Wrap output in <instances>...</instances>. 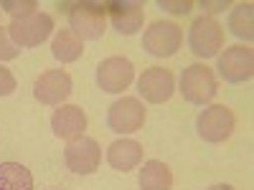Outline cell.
<instances>
[{
    "mask_svg": "<svg viewBox=\"0 0 254 190\" xmlns=\"http://www.w3.org/2000/svg\"><path fill=\"white\" fill-rule=\"evenodd\" d=\"M178 92L188 104L203 107V104L214 101V96L219 94V79L214 69L206 66V63H190V66L183 69L178 79Z\"/></svg>",
    "mask_w": 254,
    "mask_h": 190,
    "instance_id": "1",
    "label": "cell"
},
{
    "mask_svg": "<svg viewBox=\"0 0 254 190\" xmlns=\"http://www.w3.org/2000/svg\"><path fill=\"white\" fill-rule=\"evenodd\" d=\"M188 48L196 58H214L224 48V26L214 15H198L188 28Z\"/></svg>",
    "mask_w": 254,
    "mask_h": 190,
    "instance_id": "2",
    "label": "cell"
},
{
    "mask_svg": "<svg viewBox=\"0 0 254 190\" xmlns=\"http://www.w3.org/2000/svg\"><path fill=\"white\" fill-rule=\"evenodd\" d=\"M237 117L226 104H208L196 117V135L208 144H221L234 135Z\"/></svg>",
    "mask_w": 254,
    "mask_h": 190,
    "instance_id": "3",
    "label": "cell"
},
{
    "mask_svg": "<svg viewBox=\"0 0 254 190\" xmlns=\"http://www.w3.org/2000/svg\"><path fill=\"white\" fill-rule=\"evenodd\" d=\"M183 44V31L173 20H153L142 31V48L155 58H171Z\"/></svg>",
    "mask_w": 254,
    "mask_h": 190,
    "instance_id": "4",
    "label": "cell"
},
{
    "mask_svg": "<svg viewBox=\"0 0 254 190\" xmlns=\"http://www.w3.org/2000/svg\"><path fill=\"white\" fill-rule=\"evenodd\" d=\"M54 33V18L49 13H31L26 18H15L8 26V36L18 48H36Z\"/></svg>",
    "mask_w": 254,
    "mask_h": 190,
    "instance_id": "5",
    "label": "cell"
},
{
    "mask_svg": "<svg viewBox=\"0 0 254 190\" xmlns=\"http://www.w3.org/2000/svg\"><path fill=\"white\" fill-rule=\"evenodd\" d=\"M69 28L81 41H99L107 31V10L99 3H74L69 8Z\"/></svg>",
    "mask_w": 254,
    "mask_h": 190,
    "instance_id": "6",
    "label": "cell"
},
{
    "mask_svg": "<svg viewBox=\"0 0 254 190\" xmlns=\"http://www.w3.org/2000/svg\"><path fill=\"white\" fill-rule=\"evenodd\" d=\"M219 79L226 84H244L254 76V51L249 46H229L216 56Z\"/></svg>",
    "mask_w": 254,
    "mask_h": 190,
    "instance_id": "7",
    "label": "cell"
},
{
    "mask_svg": "<svg viewBox=\"0 0 254 190\" xmlns=\"http://www.w3.org/2000/svg\"><path fill=\"white\" fill-rule=\"evenodd\" d=\"M94 79H97V87L104 94H122L135 81V66L125 56H110V58L99 61Z\"/></svg>",
    "mask_w": 254,
    "mask_h": 190,
    "instance_id": "8",
    "label": "cell"
},
{
    "mask_svg": "<svg viewBox=\"0 0 254 190\" xmlns=\"http://www.w3.org/2000/svg\"><path fill=\"white\" fill-rule=\"evenodd\" d=\"M145 117H147V109L137 96H122L115 104H110L107 127L117 135H132V132L142 130Z\"/></svg>",
    "mask_w": 254,
    "mask_h": 190,
    "instance_id": "9",
    "label": "cell"
},
{
    "mask_svg": "<svg viewBox=\"0 0 254 190\" xmlns=\"http://www.w3.org/2000/svg\"><path fill=\"white\" fill-rule=\"evenodd\" d=\"M102 162V147L94 137H76L64 147V165L74 175H92Z\"/></svg>",
    "mask_w": 254,
    "mask_h": 190,
    "instance_id": "10",
    "label": "cell"
},
{
    "mask_svg": "<svg viewBox=\"0 0 254 190\" xmlns=\"http://www.w3.org/2000/svg\"><path fill=\"white\" fill-rule=\"evenodd\" d=\"M74 92V81L64 69H49L44 71L33 84V96L36 101L46 107H61Z\"/></svg>",
    "mask_w": 254,
    "mask_h": 190,
    "instance_id": "11",
    "label": "cell"
},
{
    "mask_svg": "<svg viewBox=\"0 0 254 190\" xmlns=\"http://www.w3.org/2000/svg\"><path fill=\"white\" fill-rule=\"evenodd\" d=\"M137 92L145 101L150 104H163L173 96L176 92V76L163 69V66H150L145 69L137 79Z\"/></svg>",
    "mask_w": 254,
    "mask_h": 190,
    "instance_id": "12",
    "label": "cell"
},
{
    "mask_svg": "<svg viewBox=\"0 0 254 190\" xmlns=\"http://www.w3.org/2000/svg\"><path fill=\"white\" fill-rule=\"evenodd\" d=\"M104 10H107V20L122 36H135L142 28L145 5L140 0H110L104 3Z\"/></svg>",
    "mask_w": 254,
    "mask_h": 190,
    "instance_id": "13",
    "label": "cell"
},
{
    "mask_svg": "<svg viewBox=\"0 0 254 190\" xmlns=\"http://www.w3.org/2000/svg\"><path fill=\"white\" fill-rule=\"evenodd\" d=\"M87 114H84L81 107H76V104H61V107L51 114V130L59 140H76V137H84V132H87Z\"/></svg>",
    "mask_w": 254,
    "mask_h": 190,
    "instance_id": "14",
    "label": "cell"
},
{
    "mask_svg": "<svg viewBox=\"0 0 254 190\" xmlns=\"http://www.w3.org/2000/svg\"><path fill=\"white\" fill-rule=\"evenodd\" d=\"M107 162L117 173H130L142 162V144L137 140H115L107 147Z\"/></svg>",
    "mask_w": 254,
    "mask_h": 190,
    "instance_id": "15",
    "label": "cell"
},
{
    "mask_svg": "<svg viewBox=\"0 0 254 190\" xmlns=\"http://www.w3.org/2000/svg\"><path fill=\"white\" fill-rule=\"evenodd\" d=\"M137 185H140V190H171L173 188V170L163 160H147V162H142Z\"/></svg>",
    "mask_w": 254,
    "mask_h": 190,
    "instance_id": "16",
    "label": "cell"
},
{
    "mask_svg": "<svg viewBox=\"0 0 254 190\" xmlns=\"http://www.w3.org/2000/svg\"><path fill=\"white\" fill-rule=\"evenodd\" d=\"M84 53V41L71 28H59L51 41V56L59 63H74Z\"/></svg>",
    "mask_w": 254,
    "mask_h": 190,
    "instance_id": "17",
    "label": "cell"
},
{
    "mask_svg": "<svg viewBox=\"0 0 254 190\" xmlns=\"http://www.w3.org/2000/svg\"><path fill=\"white\" fill-rule=\"evenodd\" d=\"M0 190H33V175L20 162H0Z\"/></svg>",
    "mask_w": 254,
    "mask_h": 190,
    "instance_id": "18",
    "label": "cell"
},
{
    "mask_svg": "<svg viewBox=\"0 0 254 190\" xmlns=\"http://www.w3.org/2000/svg\"><path fill=\"white\" fill-rule=\"evenodd\" d=\"M229 28L237 38L252 44L254 38V5L252 3H239L229 13Z\"/></svg>",
    "mask_w": 254,
    "mask_h": 190,
    "instance_id": "19",
    "label": "cell"
},
{
    "mask_svg": "<svg viewBox=\"0 0 254 190\" xmlns=\"http://www.w3.org/2000/svg\"><path fill=\"white\" fill-rule=\"evenodd\" d=\"M36 8H38L36 0H3V3H0V10H5L10 15V20L26 18V15L36 13Z\"/></svg>",
    "mask_w": 254,
    "mask_h": 190,
    "instance_id": "20",
    "label": "cell"
},
{
    "mask_svg": "<svg viewBox=\"0 0 254 190\" xmlns=\"http://www.w3.org/2000/svg\"><path fill=\"white\" fill-rule=\"evenodd\" d=\"M18 53H20V48L10 41L8 28L0 26V61H13V58H18Z\"/></svg>",
    "mask_w": 254,
    "mask_h": 190,
    "instance_id": "21",
    "label": "cell"
},
{
    "mask_svg": "<svg viewBox=\"0 0 254 190\" xmlns=\"http://www.w3.org/2000/svg\"><path fill=\"white\" fill-rule=\"evenodd\" d=\"M158 5L168 13H173V15H186V13H190V8H193L190 0H183V3L181 0H158Z\"/></svg>",
    "mask_w": 254,
    "mask_h": 190,
    "instance_id": "22",
    "label": "cell"
},
{
    "mask_svg": "<svg viewBox=\"0 0 254 190\" xmlns=\"http://www.w3.org/2000/svg\"><path fill=\"white\" fill-rule=\"evenodd\" d=\"M15 76H13V71L10 69H5L3 63H0V96H10L13 92H15Z\"/></svg>",
    "mask_w": 254,
    "mask_h": 190,
    "instance_id": "23",
    "label": "cell"
},
{
    "mask_svg": "<svg viewBox=\"0 0 254 190\" xmlns=\"http://www.w3.org/2000/svg\"><path fill=\"white\" fill-rule=\"evenodd\" d=\"M208 13H221L224 8H229V3H226V0H221V3H208V0H203V3H201Z\"/></svg>",
    "mask_w": 254,
    "mask_h": 190,
    "instance_id": "24",
    "label": "cell"
},
{
    "mask_svg": "<svg viewBox=\"0 0 254 190\" xmlns=\"http://www.w3.org/2000/svg\"><path fill=\"white\" fill-rule=\"evenodd\" d=\"M206 190H237V188L229 185V183H214V185H208Z\"/></svg>",
    "mask_w": 254,
    "mask_h": 190,
    "instance_id": "25",
    "label": "cell"
}]
</instances>
